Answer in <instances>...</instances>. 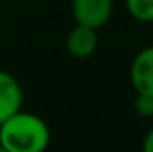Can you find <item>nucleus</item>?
<instances>
[{
    "label": "nucleus",
    "instance_id": "1",
    "mask_svg": "<svg viewBox=\"0 0 153 152\" xmlns=\"http://www.w3.org/2000/svg\"><path fill=\"white\" fill-rule=\"evenodd\" d=\"M48 143L50 129L38 114L20 109L0 123V147L4 152H43Z\"/></svg>",
    "mask_w": 153,
    "mask_h": 152
},
{
    "label": "nucleus",
    "instance_id": "2",
    "mask_svg": "<svg viewBox=\"0 0 153 152\" xmlns=\"http://www.w3.org/2000/svg\"><path fill=\"white\" fill-rule=\"evenodd\" d=\"M71 13L78 25L98 31L112 16V0H71Z\"/></svg>",
    "mask_w": 153,
    "mask_h": 152
},
{
    "label": "nucleus",
    "instance_id": "3",
    "mask_svg": "<svg viewBox=\"0 0 153 152\" xmlns=\"http://www.w3.org/2000/svg\"><path fill=\"white\" fill-rule=\"evenodd\" d=\"M130 81L137 93L153 95V45L137 52L130 66Z\"/></svg>",
    "mask_w": 153,
    "mask_h": 152
},
{
    "label": "nucleus",
    "instance_id": "4",
    "mask_svg": "<svg viewBox=\"0 0 153 152\" xmlns=\"http://www.w3.org/2000/svg\"><path fill=\"white\" fill-rule=\"evenodd\" d=\"M23 104V91L16 77L0 70V123L18 113Z\"/></svg>",
    "mask_w": 153,
    "mask_h": 152
},
{
    "label": "nucleus",
    "instance_id": "5",
    "mask_svg": "<svg viewBox=\"0 0 153 152\" xmlns=\"http://www.w3.org/2000/svg\"><path fill=\"white\" fill-rule=\"evenodd\" d=\"M66 48H68L70 56H73L76 59L91 57L98 48V32H96V29L76 23L70 31L68 38H66Z\"/></svg>",
    "mask_w": 153,
    "mask_h": 152
},
{
    "label": "nucleus",
    "instance_id": "6",
    "mask_svg": "<svg viewBox=\"0 0 153 152\" xmlns=\"http://www.w3.org/2000/svg\"><path fill=\"white\" fill-rule=\"evenodd\" d=\"M128 14L137 22H153V0H125Z\"/></svg>",
    "mask_w": 153,
    "mask_h": 152
},
{
    "label": "nucleus",
    "instance_id": "7",
    "mask_svg": "<svg viewBox=\"0 0 153 152\" xmlns=\"http://www.w3.org/2000/svg\"><path fill=\"white\" fill-rule=\"evenodd\" d=\"M135 113L143 118H150L153 116V95H146V93H137L135 102H134Z\"/></svg>",
    "mask_w": 153,
    "mask_h": 152
},
{
    "label": "nucleus",
    "instance_id": "8",
    "mask_svg": "<svg viewBox=\"0 0 153 152\" xmlns=\"http://www.w3.org/2000/svg\"><path fill=\"white\" fill-rule=\"evenodd\" d=\"M143 150H144V152H153V127L148 131V134L144 136V141H143Z\"/></svg>",
    "mask_w": 153,
    "mask_h": 152
}]
</instances>
